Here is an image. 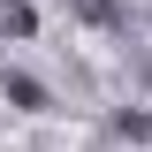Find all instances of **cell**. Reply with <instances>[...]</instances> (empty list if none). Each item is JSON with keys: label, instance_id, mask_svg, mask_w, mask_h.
<instances>
[{"label": "cell", "instance_id": "1", "mask_svg": "<svg viewBox=\"0 0 152 152\" xmlns=\"http://www.w3.org/2000/svg\"><path fill=\"white\" fill-rule=\"evenodd\" d=\"M38 31V8L31 0H0V38H31Z\"/></svg>", "mask_w": 152, "mask_h": 152}, {"label": "cell", "instance_id": "2", "mask_svg": "<svg viewBox=\"0 0 152 152\" xmlns=\"http://www.w3.org/2000/svg\"><path fill=\"white\" fill-rule=\"evenodd\" d=\"M8 99H15L23 114H38V107H46V91H38V76H8Z\"/></svg>", "mask_w": 152, "mask_h": 152}, {"label": "cell", "instance_id": "3", "mask_svg": "<svg viewBox=\"0 0 152 152\" xmlns=\"http://www.w3.org/2000/svg\"><path fill=\"white\" fill-rule=\"evenodd\" d=\"M76 15L84 23H114V0H76Z\"/></svg>", "mask_w": 152, "mask_h": 152}]
</instances>
